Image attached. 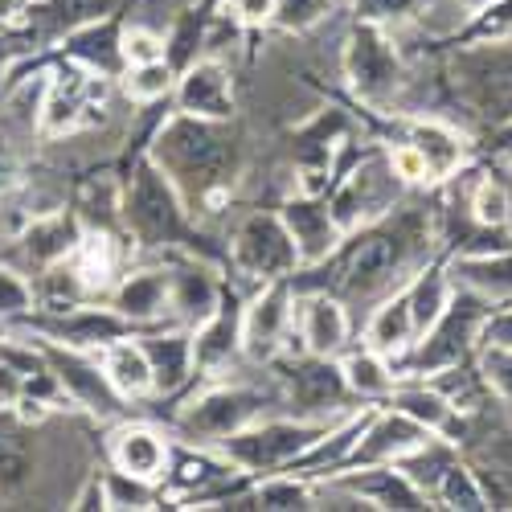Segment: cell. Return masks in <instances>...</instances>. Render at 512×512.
<instances>
[{
  "label": "cell",
  "instance_id": "cell-8",
  "mask_svg": "<svg viewBox=\"0 0 512 512\" xmlns=\"http://www.w3.org/2000/svg\"><path fill=\"white\" fill-rule=\"evenodd\" d=\"M267 390L263 386H246V381H226V386H213L201 398H193L181 410V435L197 447H218L222 439H230L242 426L259 422L267 410Z\"/></svg>",
  "mask_w": 512,
  "mask_h": 512
},
{
  "label": "cell",
  "instance_id": "cell-12",
  "mask_svg": "<svg viewBox=\"0 0 512 512\" xmlns=\"http://www.w3.org/2000/svg\"><path fill=\"white\" fill-rule=\"evenodd\" d=\"M46 361H50V369L58 373L62 390H66V398H70L74 406H82V410L95 414V418L119 414L123 398L115 394V386L107 381L103 365H99L87 349H66V345H54V340H50V345H46Z\"/></svg>",
  "mask_w": 512,
  "mask_h": 512
},
{
  "label": "cell",
  "instance_id": "cell-35",
  "mask_svg": "<svg viewBox=\"0 0 512 512\" xmlns=\"http://www.w3.org/2000/svg\"><path fill=\"white\" fill-rule=\"evenodd\" d=\"M431 500L443 504V508H455V512H480V508H488V496H484V488H480V480L472 472V463H463V459H455L443 472V480H439Z\"/></svg>",
  "mask_w": 512,
  "mask_h": 512
},
{
  "label": "cell",
  "instance_id": "cell-36",
  "mask_svg": "<svg viewBox=\"0 0 512 512\" xmlns=\"http://www.w3.org/2000/svg\"><path fill=\"white\" fill-rule=\"evenodd\" d=\"M226 508H312V488L304 480H295V476H271L263 480L259 488H254V496H242Z\"/></svg>",
  "mask_w": 512,
  "mask_h": 512
},
{
  "label": "cell",
  "instance_id": "cell-38",
  "mask_svg": "<svg viewBox=\"0 0 512 512\" xmlns=\"http://www.w3.org/2000/svg\"><path fill=\"white\" fill-rule=\"evenodd\" d=\"M173 87H177V70L168 66L164 58H160V62L132 66V74H127V82H123L127 99L140 103V107H148V103H156V99H164V95H173Z\"/></svg>",
  "mask_w": 512,
  "mask_h": 512
},
{
  "label": "cell",
  "instance_id": "cell-42",
  "mask_svg": "<svg viewBox=\"0 0 512 512\" xmlns=\"http://www.w3.org/2000/svg\"><path fill=\"white\" fill-rule=\"evenodd\" d=\"M422 5H426V0H357L353 13H357V21H369V25H381V29H394V25L414 21Z\"/></svg>",
  "mask_w": 512,
  "mask_h": 512
},
{
  "label": "cell",
  "instance_id": "cell-10",
  "mask_svg": "<svg viewBox=\"0 0 512 512\" xmlns=\"http://www.w3.org/2000/svg\"><path fill=\"white\" fill-rule=\"evenodd\" d=\"M402 177L394 173V164H390V156L386 152H377V156H365L353 173L340 181V189L332 193V201H328V209H332V218H336V226L345 230V234H353V230H361V226H369V222H377V218H386V213L402 201Z\"/></svg>",
  "mask_w": 512,
  "mask_h": 512
},
{
  "label": "cell",
  "instance_id": "cell-17",
  "mask_svg": "<svg viewBox=\"0 0 512 512\" xmlns=\"http://www.w3.org/2000/svg\"><path fill=\"white\" fill-rule=\"evenodd\" d=\"M111 463L136 480L160 484V480L173 476V447H168V439L156 431V426L132 422V426H119L111 435Z\"/></svg>",
  "mask_w": 512,
  "mask_h": 512
},
{
  "label": "cell",
  "instance_id": "cell-3",
  "mask_svg": "<svg viewBox=\"0 0 512 512\" xmlns=\"http://www.w3.org/2000/svg\"><path fill=\"white\" fill-rule=\"evenodd\" d=\"M332 422L320 418H259L218 443V455L242 472H279L300 459Z\"/></svg>",
  "mask_w": 512,
  "mask_h": 512
},
{
  "label": "cell",
  "instance_id": "cell-4",
  "mask_svg": "<svg viewBox=\"0 0 512 512\" xmlns=\"http://www.w3.org/2000/svg\"><path fill=\"white\" fill-rule=\"evenodd\" d=\"M455 91L472 115L512 123V41H476L451 62Z\"/></svg>",
  "mask_w": 512,
  "mask_h": 512
},
{
  "label": "cell",
  "instance_id": "cell-28",
  "mask_svg": "<svg viewBox=\"0 0 512 512\" xmlns=\"http://www.w3.org/2000/svg\"><path fill=\"white\" fill-rule=\"evenodd\" d=\"M345 488H353L369 508H426V500L406 476L398 463H373V467H361V476H349L340 480Z\"/></svg>",
  "mask_w": 512,
  "mask_h": 512
},
{
  "label": "cell",
  "instance_id": "cell-27",
  "mask_svg": "<svg viewBox=\"0 0 512 512\" xmlns=\"http://www.w3.org/2000/svg\"><path fill=\"white\" fill-rule=\"evenodd\" d=\"M406 144L418 148V156L426 160V173H431V181L455 177L463 168V160H467V140L455 132V127H447L443 119H414Z\"/></svg>",
  "mask_w": 512,
  "mask_h": 512
},
{
  "label": "cell",
  "instance_id": "cell-45",
  "mask_svg": "<svg viewBox=\"0 0 512 512\" xmlns=\"http://www.w3.org/2000/svg\"><path fill=\"white\" fill-rule=\"evenodd\" d=\"M476 41H512V0H488L472 21Z\"/></svg>",
  "mask_w": 512,
  "mask_h": 512
},
{
  "label": "cell",
  "instance_id": "cell-31",
  "mask_svg": "<svg viewBox=\"0 0 512 512\" xmlns=\"http://www.w3.org/2000/svg\"><path fill=\"white\" fill-rule=\"evenodd\" d=\"M390 402H394V410H402L406 418H414L418 426H426L431 435H451L455 431V406L447 402V394H439L431 381H414V386H394V394H390Z\"/></svg>",
  "mask_w": 512,
  "mask_h": 512
},
{
  "label": "cell",
  "instance_id": "cell-39",
  "mask_svg": "<svg viewBox=\"0 0 512 512\" xmlns=\"http://www.w3.org/2000/svg\"><path fill=\"white\" fill-rule=\"evenodd\" d=\"M476 357H480L476 369H480V377H484L488 394L512 410V349H508V345H480Z\"/></svg>",
  "mask_w": 512,
  "mask_h": 512
},
{
  "label": "cell",
  "instance_id": "cell-5",
  "mask_svg": "<svg viewBox=\"0 0 512 512\" xmlns=\"http://www.w3.org/2000/svg\"><path fill=\"white\" fill-rule=\"evenodd\" d=\"M119 218L144 246L177 242L185 230V201L152 160H144L119 193Z\"/></svg>",
  "mask_w": 512,
  "mask_h": 512
},
{
  "label": "cell",
  "instance_id": "cell-49",
  "mask_svg": "<svg viewBox=\"0 0 512 512\" xmlns=\"http://www.w3.org/2000/svg\"><path fill=\"white\" fill-rule=\"evenodd\" d=\"M480 345H508L512 349V300H508V308L488 312V320L480 328Z\"/></svg>",
  "mask_w": 512,
  "mask_h": 512
},
{
  "label": "cell",
  "instance_id": "cell-22",
  "mask_svg": "<svg viewBox=\"0 0 512 512\" xmlns=\"http://www.w3.org/2000/svg\"><path fill=\"white\" fill-rule=\"evenodd\" d=\"M148 365H152V386L156 394H177L185 381L197 377L193 365V332L189 328H173V332H152L140 340Z\"/></svg>",
  "mask_w": 512,
  "mask_h": 512
},
{
  "label": "cell",
  "instance_id": "cell-18",
  "mask_svg": "<svg viewBox=\"0 0 512 512\" xmlns=\"http://www.w3.org/2000/svg\"><path fill=\"white\" fill-rule=\"evenodd\" d=\"M431 439L426 426H418L414 418H406L402 410H386L365 422V431L349 455L353 467H373V463H398L402 455H410L414 447H422Z\"/></svg>",
  "mask_w": 512,
  "mask_h": 512
},
{
  "label": "cell",
  "instance_id": "cell-47",
  "mask_svg": "<svg viewBox=\"0 0 512 512\" xmlns=\"http://www.w3.org/2000/svg\"><path fill=\"white\" fill-rule=\"evenodd\" d=\"M390 164H394V173L402 177V185H431V173H426V160L418 156L414 144H398L394 152H386Z\"/></svg>",
  "mask_w": 512,
  "mask_h": 512
},
{
  "label": "cell",
  "instance_id": "cell-15",
  "mask_svg": "<svg viewBox=\"0 0 512 512\" xmlns=\"http://www.w3.org/2000/svg\"><path fill=\"white\" fill-rule=\"evenodd\" d=\"M177 107L201 119H230L234 115V70L222 58H197L177 74Z\"/></svg>",
  "mask_w": 512,
  "mask_h": 512
},
{
  "label": "cell",
  "instance_id": "cell-32",
  "mask_svg": "<svg viewBox=\"0 0 512 512\" xmlns=\"http://www.w3.org/2000/svg\"><path fill=\"white\" fill-rule=\"evenodd\" d=\"M66 54H70L74 66H87V70L111 78V74L123 66V54H119V29H115V25H99V21L82 25V29L70 33Z\"/></svg>",
  "mask_w": 512,
  "mask_h": 512
},
{
  "label": "cell",
  "instance_id": "cell-19",
  "mask_svg": "<svg viewBox=\"0 0 512 512\" xmlns=\"http://www.w3.org/2000/svg\"><path fill=\"white\" fill-rule=\"evenodd\" d=\"M295 336H300L304 353L312 357H336L349 340V312L328 291H312L295 300Z\"/></svg>",
  "mask_w": 512,
  "mask_h": 512
},
{
  "label": "cell",
  "instance_id": "cell-13",
  "mask_svg": "<svg viewBox=\"0 0 512 512\" xmlns=\"http://www.w3.org/2000/svg\"><path fill=\"white\" fill-rule=\"evenodd\" d=\"M279 218H283V226H287L295 250H300V267H320V263H328L332 254H336V246L345 242V230L336 226L328 201H320L316 193H295V197H287L283 209H279Z\"/></svg>",
  "mask_w": 512,
  "mask_h": 512
},
{
  "label": "cell",
  "instance_id": "cell-24",
  "mask_svg": "<svg viewBox=\"0 0 512 512\" xmlns=\"http://www.w3.org/2000/svg\"><path fill=\"white\" fill-rule=\"evenodd\" d=\"M111 308L132 324H152L168 316V267H148L119 279L111 291Z\"/></svg>",
  "mask_w": 512,
  "mask_h": 512
},
{
  "label": "cell",
  "instance_id": "cell-6",
  "mask_svg": "<svg viewBox=\"0 0 512 512\" xmlns=\"http://www.w3.org/2000/svg\"><path fill=\"white\" fill-rule=\"evenodd\" d=\"M488 312H492V300H484L480 291L455 287L443 316L418 336L422 345L414 357V373H439V369L463 365L480 349V328H484Z\"/></svg>",
  "mask_w": 512,
  "mask_h": 512
},
{
  "label": "cell",
  "instance_id": "cell-25",
  "mask_svg": "<svg viewBox=\"0 0 512 512\" xmlns=\"http://www.w3.org/2000/svg\"><path fill=\"white\" fill-rule=\"evenodd\" d=\"M99 365H103L107 381L115 386V394H119L123 402H136V398L156 394V386H152V365H148V353H144L140 340H132V336L111 340V345L99 349Z\"/></svg>",
  "mask_w": 512,
  "mask_h": 512
},
{
  "label": "cell",
  "instance_id": "cell-16",
  "mask_svg": "<svg viewBox=\"0 0 512 512\" xmlns=\"http://www.w3.org/2000/svg\"><path fill=\"white\" fill-rule=\"evenodd\" d=\"M46 340H54V345H66V349H103L111 345V340L119 336H132V320H123L115 308H87V304H78V308H66L58 312L54 320H37L33 324Z\"/></svg>",
  "mask_w": 512,
  "mask_h": 512
},
{
  "label": "cell",
  "instance_id": "cell-37",
  "mask_svg": "<svg viewBox=\"0 0 512 512\" xmlns=\"http://www.w3.org/2000/svg\"><path fill=\"white\" fill-rule=\"evenodd\" d=\"M111 9H115V0H46L37 17L46 21V29H54V33H62V29L74 33L82 25L107 17Z\"/></svg>",
  "mask_w": 512,
  "mask_h": 512
},
{
  "label": "cell",
  "instance_id": "cell-29",
  "mask_svg": "<svg viewBox=\"0 0 512 512\" xmlns=\"http://www.w3.org/2000/svg\"><path fill=\"white\" fill-rule=\"evenodd\" d=\"M451 283L480 291L484 300L504 304L512 300V250H496V254H463L451 263Z\"/></svg>",
  "mask_w": 512,
  "mask_h": 512
},
{
  "label": "cell",
  "instance_id": "cell-7",
  "mask_svg": "<svg viewBox=\"0 0 512 512\" xmlns=\"http://www.w3.org/2000/svg\"><path fill=\"white\" fill-rule=\"evenodd\" d=\"M230 263L242 279L263 287L275 279H295V271H300V250H295L279 213L254 209L238 222V230L230 238Z\"/></svg>",
  "mask_w": 512,
  "mask_h": 512
},
{
  "label": "cell",
  "instance_id": "cell-1",
  "mask_svg": "<svg viewBox=\"0 0 512 512\" xmlns=\"http://www.w3.org/2000/svg\"><path fill=\"white\" fill-rule=\"evenodd\" d=\"M349 242L345 259H340L336 287L349 295L353 304H373L386 300L398 287L414 279V271L426 267L435 250V209L426 205H402L390 209L386 218H377Z\"/></svg>",
  "mask_w": 512,
  "mask_h": 512
},
{
  "label": "cell",
  "instance_id": "cell-34",
  "mask_svg": "<svg viewBox=\"0 0 512 512\" xmlns=\"http://www.w3.org/2000/svg\"><path fill=\"white\" fill-rule=\"evenodd\" d=\"M340 373H345V386L353 398H390L394 386H398V373H394V361L373 353L369 345L361 353H349L340 361Z\"/></svg>",
  "mask_w": 512,
  "mask_h": 512
},
{
  "label": "cell",
  "instance_id": "cell-26",
  "mask_svg": "<svg viewBox=\"0 0 512 512\" xmlns=\"http://www.w3.org/2000/svg\"><path fill=\"white\" fill-rule=\"evenodd\" d=\"M414 340H418V328L410 316V300H406V287H398L394 295H386V300H377L369 328H365V345L394 361L414 345Z\"/></svg>",
  "mask_w": 512,
  "mask_h": 512
},
{
  "label": "cell",
  "instance_id": "cell-40",
  "mask_svg": "<svg viewBox=\"0 0 512 512\" xmlns=\"http://www.w3.org/2000/svg\"><path fill=\"white\" fill-rule=\"evenodd\" d=\"M33 480V455L13 439H0V496H17Z\"/></svg>",
  "mask_w": 512,
  "mask_h": 512
},
{
  "label": "cell",
  "instance_id": "cell-48",
  "mask_svg": "<svg viewBox=\"0 0 512 512\" xmlns=\"http://www.w3.org/2000/svg\"><path fill=\"white\" fill-rule=\"evenodd\" d=\"M226 13H230L242 29H259V25H271V17H275V0H230Z\"/></svg>",
  "mask_w": 512,
  "mask_h": 512
},
{
  "label": "cell",
  "instance_id": "cell-33",
  "mask_svg": "<svg viewBox=\"0 0 512 512\" xmlns=\"http://www.w3.org/2000/svg\"><path fill=\"white\" fill-rule=\"evenodd\" d=\"M451 295H455L451 271H443V267H422V271H414V279L406 283V300H410V316H414L418 336L443 316V308L451 304Z\"/></svg>",
  "mask_w": 512,
  "mask_h": 512
},
{
  "label": "cell",
  "instance_id": "cell-44",
  "mask_svg": "<svg viewBox=\"0 0 512 512\" xmlns=\"http://www.w3.org/2000/svg\"><path fill=\"white\" fill-rule=\"evenodd\" d=\"M324 13H328V0H275L271 25L287 29V33H304V29L320 25Z\"/></svg>",
  "mask_w": 512,
  "mask_h": 512
},
{
  "label": "cell",
  "instance_id": "cell-2",
  "mask_svg": "<svg viewBox=\"0 0 512 512\" xmlns=\"http://www.w3.org/2000/svg\"><path fill=\"white\" fill-rule=\"evenodd\" d=\"M148 160L173 181L185 205H197L218 197L234 181L242 148L226 119H201V115L177 111L156 132Z\"/></svg>",
  "mask_w": 512,
  "mask_h": 512
},
{
  "label": "cell",
  "instance_id": "cell-41",
  "mask_svg": "<svg viewBox=\"0 0 512 512\" xmlns=\"http://www.w3.org/2000/svg\"><path fill=\"white\" fill-rule=\"evenodd\" d=\"M119 54H123V66L160 62V58H164V33H156L152 25L123 29V33H119Z\"/></svg>",
  "mask_w": 512,
  "mask_h": 512
},
{
  "label": "cell",
  "instance_id": "cell-46",
  "mask_svg": "<svg viewBox=\"0 0 512 512\" xmlns=\"http://www.w3.org/2000/svg\"><path fill=\"white\" fill-rule=\"evenodd\" d=\"M33 312V287L21 279V271L0 267V320L29 316Z\"/></svg>",
  "mask_w": 512,
  "mask_h": 512
},
{
  "label": "cell",
  "instance_id": "cell-30",
  "mask_svg": "<svg viewBox=\"0 0 512 512\" xmlns=\"http://www.w3.org/2000/svg\"><path fill=\"white\" fill-rule=\"evenodd\" d=\"M467 213L480 230H508L512 226V160L496 164L467 193Z\"/></svg>",
  "mask_w": 512,
  "mask_h": 512
},
{
  "label": "cell",
  "instance_id": "cell-50",
  "mask_svg": "<svg viewBox=\"0 0 512 512\" xmlns=\"http://www.w3.org/2000/svg\"><path fill=\"white\" fill-rule=\"evenodd\" d=\"M13 177H17V164H13V152H9V144L0 140V193H5L9 185H13Z\"/></svg>",
  "mask_w": 512,
  "mask_h": 512
},
{
  "label": "cell",
  "instance_id": "cell-43",
  "mask_svg": "<svg viewBox=\"0 0 512 512\" xmlns=\"http://www.w3.org/2000/svg\"><path fill=\"white\" fill-rule=\"evenodd\" d=\"M103 488H107V508H152V488L148 480H136L127 472H107L103 476Z\"/></svg>",
  "mask_w": 512,
  "mask_h": 512
},
{
  "label": "cell",
  "instance_id": "cell-14",
  "mask_svg": "<svg viewBox=\"0 0 512 512\" xmlns=\"http://www.w3.org/2000/svg\"><path fill=\"white\" fill-rule=\"evenodd\" d=\"M349 398L353 394L345 386V373H340V365H332V357L304 353V361H295V369L287 373V402L300 410V418L332 422V414H340Z\"/></svg>",
  "mask_w": 512,
  "mask_h": 512
},
{
  "label": "cell",
  "instance_id": "cell-23",
  "mask_svg": "<svg viewBox=\"0 0 512 512\" xmlns=\"http://www.w3.org/2000/svg\"><path fill=\"white\" fill-rule=\"evenodd\" d=\"M238 320H242V312H230L222 304L205 324H197V332H193V365H197L201 377H218L222 369H230L242 357Z\"/></svg>",
  "mask_w": 512,
  "mask_h": 512
},
{
  "label": "cell",
  "instance_id": "cell-9",
  "mask_svg": "<svg viewBox=\"0 0 512 512\" xmlns=\"http://www.w3.org/2000/svg\"><path fill=\"white\" fill-rule=\"evenodd\" d=\"M345 78L353 82V91L361 103L381 107L390 103L398 91H406V66L394 46L390 29L361 21L349 41H345Z\"/></svg>",
  "mask_w": 512,
  "mask_h": 512
},
{
  "label": "cell",
  "instance_id": "cell-51",
  "mask_svg": "<svg viewBox=\"0 0 512 512\" xmlns=\"http://www.w3.org/2000/svg\"><path fill=\"white\" fill-rule=\"evenodd\" d=\"M463 5H467V9H484V5H488V0H463Z\"/></svg>",
  "mask_w": 512,
  "mask_h": 512
},
{
  "label": "cell",
  "instance_id": "cell-21",
  "mask_svg": "<svg viewBox=\"0 0 512 512\" xmlns=\"http://www.w3.org/2000/svg\"><path fill=\"white\" fill-rule=\"evenodd\" d=\"M78 238H82V222L74 218V213H66V209H54V213H37L33 226L21 234L17 250H21L25 267L46 271V267L70 259Z\"/></svg>",
  "mask_w": 512,
  "mask_h": 512
},
{
  "label": "cell",
  "instance_id": "cell-11",
  "mask_svg": "<svg viewBox=\"0 0 512 512\" xmlns=\"http://www.w3.org/2000/svg\"><path fill=\"white\" fill-rule=\"evenodd\" d=\"M238 336H242V357L254 361V365H271L283 349H291L295 300H291L287 279H275V283L259 287V295L242 308Z\"/></svg>",
  "mask_w": 512,
  "mask_h": 512
},
{
  "label": "cell",
  "instance_id": "cell-20",
  "mask_svg": "<svg viewBox=\"0 0 512 512\" xmlns=\"http://www.w3.org/2000/svg\"><path fill=\"white\" fill-rule=\"evenodd\" d=\"M222 308V283L201 263H177L168 267V316H177L185 328L205 324Z\"/></svg>",
  "mask_w": 512,
  "mask_h": 512
}]
</instances>
